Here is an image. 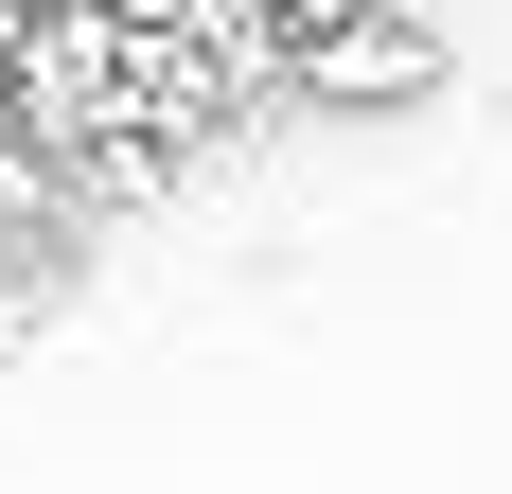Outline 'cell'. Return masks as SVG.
Instances as JSON below:
<instances>
[{
  "instance_id": "obj_3",
  "label": "cell",
  "mask_w": 512,
  "mask_h": 494,
  "mask_svg": "<svg viewBox=\"0 0 512 494\" xmlns=\"http://www.w3.org/2000/svg\"><path fill=\"white\" fill-rule=\"evenodd\" d=\"M0 36H18V18H0Z\"/></svg>"
},
{
  "instance_id": "obj_1",
  "label": "cell",
  "mask_w": 512,
  "mask_h": 494,
  "mask_svg": "<svg viewBox=\"0 0 512 494\" xmlns=\"http://www.w3.org/2000/svg\"><path fill=\"white\" fill-rule=\"evenodd\" d=\"M424 71H442V36H424V18H354V36H318L283 89H318V106H407Z\"/></svg>"
},
{
  "instance_id": "obj_2",
  "label": "cell",
  "mask_w": 512,
  "mask_h": 494,
  "mask_svg": "<svg viewBox=\"0 0 512 494\" xmlns=\"http://www.w3.org/2000/svg\"><path fill=\"white\" fill-rule=\"evenodd\" d=\"M354 18H389V0H248V36H265V53H283V71H301V53H318V36H354Z\"/></svg>"
}]
</instances>
